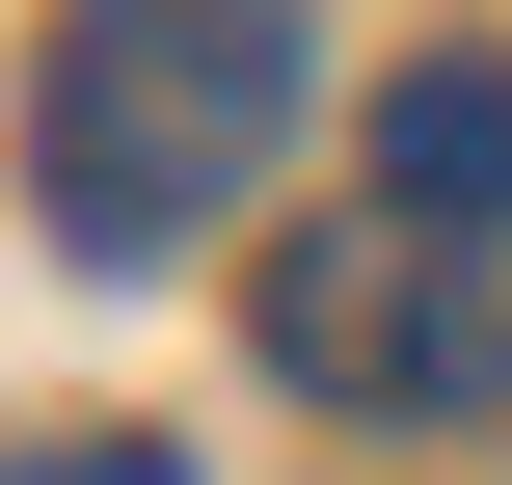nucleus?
I'll return each instance as SVG.
<instances>
[{
    "instance_id": "obj_1",
    "label": "nucleus",
    "mask_w": 512,
    "mask_h": 485,
    "mask_svg": "<svg viewBox=\"0 0 512 485\" xmlns=\"http://www.w3.org/2000/svg\"><path fill=\"white\" fill-rule=\"evenodd\" d=\"M297 81H324L297 0H81V27L27 54V216H54L81 270H162L189 216L270 189Z\"/></svg>"
},
{
    "instance_id": "obj_2",
    "label": "nucleus",
    "mask_w": 512,
    "mask_h": 485,
    "mask_svg": "<svg viewBox=\"0 0 512 485\" xmlns=\"http://www.w3.org/2000/svg\"><path fill=\"white\" fill-rule=\"evenodd\" d=\"M270 378L297 405H512V297H486V243L351 189L324 243H270Z\"/></svg>"
},
{
    "instance_id": "obj_3",
    "label": "nucleus",
    "mask_w": 512,
    "mask_h": 485,
    "mask_svg": "<svg viewBox=\"0 0 512 485\" xmlns=\"http://www.w3.org/2000/svg\"><path fill=\"white\" fill-rule=\"evenodd\" d=\"M378 216L512 243V54H378Z\"/></svg>"
},
{
    "instance_id": "obj_4",
    "label": "nucleus",
    "mask_w": 512,
    "mask_h": 485,
    "mask_svg": "<svg viewBox=\"0 0 512 485\" xmlns=\"http://www.w3.org/2000/svg\"><path fill=\"white\" fill-rule=\"evenodd\" d=\"M0 485H189V459H162V432H27Z\"/></svg>"
}]
</instances>
